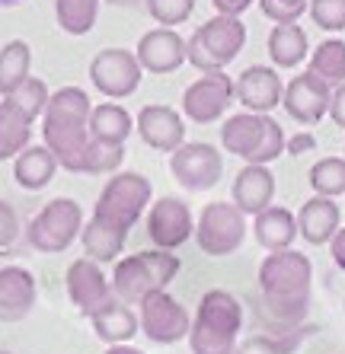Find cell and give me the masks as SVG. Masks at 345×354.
<instances>
[{"instance_id": "obj_42", "label": "cell", "mask_w": 345, "mask_h": 354, "mask_svg": "<svg viewBox=\"0 0 345 354\" xmlns=\"http://www.w3.org/2000/svg\"><path fill=\"white\" fill-rule=\"evenodd\" d=\"M329 118L336 122V128H345V83L333 86V99H329Z\"/></svg>"}, {"instance_id": "obj_31", "label": "cell", "mask_w": 345, "mask_h": 354, "mask_svg": "<svg viewBox=\"0 0 345 354\" xmlns=\"http://www.w3.org/2000/svg\"><path fill=\"white\" fill-rule=\"evenodd\" d=\"M99 3L103 0H55V19L61 26V32L87 35L96 26Z\"/></svg>"}, {"instance_id": "obj_18", "label": "cell", "mask_w": 345, "mask_h": 354, "mask_svg": "<svg viewBox=\"0 0 345 354\" xmlns=\"http://www.w3.org/2000/svg\"><path fill=\"white\" fill-rule=\"evenodd\" d=\"M134 55H138L144 74H176L186 64V39L172 26H157V29L141 35Z\"/></svg>"}, {"instance_id": "obj_41", "label": "cell", "mask_w": 345, "mask_h": 354, "mask_svg": "<svg viewBox=\"0 0 345 354\" xmlns=\"http://www.w3.org/2000/svg\"><path fill=\"white\" fill-rule=\"evenodd\" d=\"M233 354H285V345H281V342H275L272 335H253V338L237 342Z\"/></svg>"}, {"instance_id": "obj_14", "label": "cell", "mask_w": 345, "mask_h": 354, "mask_svg": "<svg viewBox=\"0 0 345 354\" xmlns=\"http://www.w3.org/2000/svg\"><path fill=\"white\" fill-rule=\"evenodd\" d=\"M64 288L71 304L77 306V313L90 319L93 313H99L103 306L112 300V281L103 274V265L93 262V259H77V262L67 265L64 274Z\"/></svg>"}, {"instance_id": "obj_9", "label": "cell", "mask_w": 345, "mask_h": 354, "mask_svg": "<svg viewBox=\"0 0 345 354\" xmlns=\"http://www.w3.org/2000/svg\"><path fill=\"white\" fill-rule=\"evenodd\" d=\"M138 322L141 332L154 345H176L182 338H189L192 316L189 310L170 294V290H154L138 304Z\"/></svg>"}, {"instance_id": "obj_23", "label": "cell", "mask_w": 345, "mask_h": 354, "mask_svg": "<svg viewBox=\"0 0 345 354\" xmlns=\"http://www.w3.org/2000/svg\"><path fill=\"white\" fill-rule=\"evenodd\" d=\"M61 169L45 144H29L26 150H19L17 157H13V179H17L19 189L26 192H42L55 179V173Z\"/></svg>"}, {"instance_id": "obj_46", "label": "cell", "mask_w": 345, "mask_h": 354, "mask_svg": "<svg viewBox=\"0 0 345 354\" xmlns=\"http://www.w3.org/2000/svg\"><path fill=\"white\" fill-rule=\"evenodd\" d=\"M106 354H144L141 348H132V345H109Z\"/></svg>"}, {"instance_id": "obj_2", "label": "cell", "mask_w": 345, "mask_h": 354, "mask_svg": "<svg viewBox=\"0 0 345 354\" xmlns=\"http://www.w3.org/2000/svg\"><path fill=\"white\" fill-rule=\"evenodd\" d=\"M310 281L313 265L304 252L294 249H278L269 252L259 265V290H263L265 310L278 322L304 319L307 304H310Z\"/></svg>"}, {"instance_id": "obj_49", "label": "cell", "mask_w": 345, "mask_h": 354, "mask_svg": "<svg viewBox=\"0 0 345 354\" xmlns=\"http://www.w3.org/2000/svg\"><path fill=\"white\" fill-rule=\"evenodd\" d=\"M0 354H10V351H0Z\"/></svg>"}, {"instance_id": "obj_19", "label": "cell", "mask_w": 345, "mask_h": 354, "mask_svg": "<svg viewBox=\"0 0 345 354\" xmlns=\"http://www.w3.org/2000/svg\"><path fill=\"white\" fill-rule=\"evenodd\" d=\"M35 297V278L23 265H3L0 268V322H19L33 313Z\"/></svg>"}, {"instance_id": "obj_43", "label": "cell", "mask_w": 345, "mask_h": 354, "mask_svg": "<svg viewBox=\"0 0 345 354\" xmlns=\"http://www.w3.org/2000/svg\"><path fill=\"white\" fill-rule=\"evenodd\" d=\"M211 3L218 13H224V17H243L256 0H211Z\"/></svg>"}, {"instance_id": "obj_16", "label": "cell", "mask_w": 345, "mask_h": 354, "mask_svg": "<svg viewBox=\"0 0 345 354\" xmlns=\"http://www.w3.org/2000/svg\"><path fill=\"white\" fill-rule=\"evenodd\" d=\"M134 131L138 138L148 144L157 153H172L176 147L186 144V115L176 112L172 106H160V102H150L138 112L134 118Z\"/></svg>"}, {"instance_id": "obj_33", "label": "cell", "mask_w": 345, "mask_h": 354, "mask_svg": "<svg viewBox=\"0 0 345 354\" xmlns=\"http://www.w3.org/2000/svg\"><path fill=\"white\" fill-rule=\"evenodd\" d=\"M313 195H326V198H339L345 195V157H323L310 166L307 173Z\"/></svg>"}, {"instance_id": "obj_17", "label": "cell", "mask_w": 345, "mask_h": 354, "mask_svg": "<svg viewBox=\"0 0 345 354\" xmlns=\"http://www.w3.org/2000/svg\"><path fill=\"white\" fill-rule=\"evenodd\" d=\"M281 93H285V80L278 67L253 64L233 80V99L256 115H269L275 106H281Z\"/></svg>"}, {"instance_id": "obj_28", "label": "cell", "mask_w": 345, "mask_h": 354, "mask_svg": "<svg viewBox=\"0 0 345 354\" xmlns=\"http://www.w3.org/2000/svg\"><path fill=\"white\" fill-rule=\"evenodd\" d=\"M259 138H263V115H256V112H237L221 124V147L240 157L243 163L256 150Z\"/></svg>"}, {"instance_id": "obj_15", "label": "cell", "mask_w": 345, "mask_h": 354, "mask_svg": "<svg viewBox=\"0 0 345 354\" xmlns=\"http://www.w3.org/2000/svg\"><path fill=\"white\" fill-rule=\"evenodd\" d=\"M329 99H333V86L323 83L317 74L304 71V74L291 77L285 83V93H281V106L291 115V122L304 124H320L323 115H329Z\"/></svg>"}, {"instance_id": "obj_37", "label": "cell", "mask_w": 345, "mask_h": 354, "mask_svg": "<svg viewBox=\"0 0 345 354\" xmlns=\"http://www.w3.org/2000/svg\"><path fill=\"white\" fill-rule=\"evenodd\" d=\"M307 13H310L313 26L323 32L345 29V0H307Z\"/></svg>"}, {"instance_id": "obj_12", "label": "cell", "mask_w": 345, "mask_h": 354, "mask_svg": "<svg viewBox=\"0 0 345 354\" xmlns=\"http://www.w3.org/2000/svg\"><path fill=\"white\" fill-rule=\"evenodd\" d=\"M230 102H237L233 99V77H227L224 71H214V74H202L195 83L186 86L182 115L195 124H214L218 118H224Z\"/></svg>"}, {"instance_id": "obj_11", "label": "cell", "mask_w": 345, "mask_h": 354, "mask_svg": "<svg viewBox=\"0 0 345 354\" xmlns=\"http://www.w3.org/2000/svg\"><path fill=\"white\" fill-rule=\"evenodd\" d=\"M144 67L138 55L128 48H103L90 61V83L106 99H128L141 86Z\"/></svg>"}, {"instance_id": "obj_48", "label": "cell", "mask_w": 345, "mask_h": 354, "mask_svg": "<svg viewBox=\"0 0 345 354\" xmlns=\"http://www.w3.org/2000/svg\"><path fill=\"white\" fill-rule=\"evenodd\" d=\"M17 3H26V0H0V7H17Z\"/></svg>"}, {"instance_id": "obj_5", "label": "cell", "mask_w": 345, "mask_h": 354, "mask_svg": "<svg viewBox=\"0 0 345 354\" xmlns=\"http://www.w3.org/2000/svg\"><path fill=\"white\" fill-rule=\"evenodd\" d=\"M247 45V26L240 17H218L205 19L195 32L186 39V61L198 74H214L237 61V55Z\"/></svg>"}, {"instance_id": "obj_1", "label": "cell", "mask_w": 345, "mask_h": 354, "mask_svg": "<svg viewBox=\"0 0 345 354\" xmlns=\"http://www.w3.org/2000/svg\"><path fill=\"white\" fill-rule=\"evenodd\" d=\"M90 112L93 102L80 86H61L48 96L42 112V140L55 153L57 166L67 173H80L83 153L90 147Z\"/></svg>"}, {"instance_id": "obj_38", "label": "cell", "mask_w": 345, "mask_h": 354, "mask_svg": "<svg viewBox=\"0 0 345 354\" xmlns=\"http://www.w3.org/2000/svg\"><path fill=\"white\" fill-rule=\"evenodd\" d=\"M157 26H182L195 13V0H144Z\"/></svg>"}, {"instance_id": "obj_24", "label": "cell", "mask_w": 345, "mask_h": 354, "mask_svg": "<svg viewBox=\"0 0 345 354\" xmlns=\"http://www.w3.org/2000/svg\"><path fill=\"white\" fill-rule=\"evenodd\" d=\"M253 233H256V243L269 252H278V249H291L301 233H297V214H291L288 207L278 205H269L265 211L253 217Z\"/></svg>"}, {"instance_id": "obj_6", "label": "cell", "mask_w": 345, "mask_h": 354, "mask_svg": "<svg viewBox=\"0 0 345 354\" xmlns=\"http://www.w3.org/2000/svg\"><path fill=\"white\" fill-rule=\"evenodd\" d=\"M150 179L141 173H112V179L103 185L96 198V207H93V217L115 230L128 233L134 223L141 221V214L150 207Z\"/></svg>"}, {"instance_id": "obj_8", "label": "cell", "mask_w": 345, "mask_h": 354, "mask_svg": "<svg viewBox=\"0 0 345 354\" xmlns=\"http://www.w3.org/2000/svg\"><path fill=\"white\" fill-rule=\"evenodd\" d=\"M247 214L233 201H211L195 221V243L211 259L233 256L247 239Z\"/></svg>"}, {"instance_id": "obj_47", "label": "cell", "mask_w": 345, "mask_h": 354, "mask_svg": "<svg viewBox=\"0 0 345 354\" xmlns=\"http://www.w3.org/2000/svg\"><path fill=\"white\" fill-rule=\"evenodd\" d=\"M112 7H134V3H144V0H106Z\"/></svg>"}, {"instance_id": "obj_26", "label": "cell", "mask_w": 345, "mask_h": 354, "mask_svg": "<svg viewBox=\"0 0 345 354\" xmlns=\"http://www.w3.org/2000/svg\"><path fill=\"white\" fill-rule=\"evenodd\" d=\"M33 124L13 99H0V160H13L33 144Z\"/></svg>"}, {"instance_id": "obj_50", "label": "cell", "mask_w": 345, "mask_h": 354, "mask_svg": "<svg viewBox=\"0 0 345 354\" xmlns=\"http://www.w3.org/2000/svg\"><path fill=\"white\" fill-rule=\"evenodd\" d=\"M342 310H345V304H342Z\"/></svg>"}, {"instance_id": "obj_40", "label": "cell", "mask_w": 345, "mask_h": 354, "mask_svg": "<svg viewBox=\"0 0 345 354\" xmlns=\"http://www.w3.org/2000/svg\"><path fill=\"white\" fill-rule=\"evenodd\" d=\"M19 236H23V227H19L17 207L0 198V249H10Z\"/></svg>"}, {"instance_id": "obj_29", "label": "cell", "mask_w": 345, "mask_h": 354, "mask_svg": "<svg viewBox=\"0 0 345 354\" xmlns=\"http://www.w3.org/2000/svg\"><path fill=\"white\" fill-rule=\"evenodd\" d=\"M134 131V118L132 112L118 102H99L90 112V134L96 140H106V144H122L132 138Z\"/></svg>"}, {"instance_id": "obj_20", "label": "cell", "mask_w": 345, "mask_h": 354, "mask_svg": "<svg viewBox=\"0 0 345 354\" xmlns=\"http://www.w3.org/2000/svg\"><path fill=\"white\" fill-rule=\"evenodd\" d=\"M275 198V176H272L269 166L259 163H247L233 179V189H230V201L243 211V214L256 217L259 211L272 205Z\"/></svg>"}, {"instance_id": "obj_44", "label": "cell", "mask_w": 345, "mask_h": 354, "mask_svg": "<svg viewBox=\"0 0 345 354\" xmlns=\"http://www.w3.org/2000/svg\"><path fill=\"white\" fill-rule=\"evenodd\" d=\"M329 256H333V265L339 272H345V227H339L336 236L329 239Z\"/></svg>"}, {"instance_id": "obj_25", "label": "cell", "mask_w": 345, "mask_h": 354, "mask_svg": "<svg viewBox=\"0 0 345 354\" xmlns=\"http://www.w3.org/2000/svg\"><path fill=\"white\" fill-rule=\"evenodd\" d=\"M310 55V39L297 23H275L269 32V58L272 67L278 71H291V67L304 64Z\"/></svg>"}, {"instance_id": "obj_13", "label": "cell", "mask_w": 345, "mask_h": 354, "mask_svg": "<svg viewBox=\"0 0 345 354\" xmlns=\"http://www.w3.org/2000/svg\"><path fill=\"white\" fill-rule=\"evenodd\" d=\"M148 236L157 249H166V252L189 243L195 236V217H192L189 205L172 195L157 198L148 207Z\"/></svg>"}, {"instance_id": "obj_35", "label": "cell", "mask_w": 345, "mask_h": 354, "mask_svg": "<svg viewBox=\"0 0 345 354\" xmlns=\"http://www.w3.org/2000/svg\"><path fill=\"white\" fill-rule=\"evenodd\" d=\"M285 150H288V138H285V131H281V124L272 115H263V138H259V144H256V150L249 153L247 163L269 166V163H275Z\"/></svg>"}, {"instance_id": "obj_27", "label": "cell", "mask_w": 345, "mask_h": 354, "mask_svg": "<svg viewBox=\"0 0 345 354\" xmlns=\"http://www.w3.org/2000/svg\"><path fill=\"white\" fill-rule=\"evenodd\" d=\"M125 239H128V233L115 230V227L96 221V217H90V223H83V230H80L83 256L99 265L118 262V256H122V249H125Z\"/></svg>"}, {"instance_id": "obj_7", "label": "cell", "mask_w": 345, "mask_h": 354, "mask_svg": "<svg viewBox=\"0 0 345 354\" xmlns=\"http://www.w3.org/2000/svg\"><path fill=\"white\" fill-rule=\"evenodd\" d=\"M80 230H83L80 205H77L74 198H51L48 205L29 221V227H26V243H29L35 252L57 256V252L71 249L77 239H80Z\"/></svg>"}, {"instance_id": "obj_21", "label": "cell", "mask_w": 345, "mask_h": 354, "mask_svg": "<svg viewBox=\"0 0 345 354\" xmlns=\"http://www.w3.org/2000/svg\"><path fill=\"white\" fill-rule=\"evenodd\" d=\"M339 227H342V211H339L336 198L313 195L297 211V233L310 246H329V239L336 236Z\"/></svg>"}, {"instance_id": "obj_10", "label": "cell", "mask_w": 345, "mask_h": 354, "mask_svg": "<svg viewBox=\"0 0 345 354\" xmlns=\"http://www.w3.org/2000/svg\"><path fill=\"white\" fill-rule=\"evenodd\" d=\"M170 173L186 192H208L224 176V153L205 140H186L170 153Z\"/></svg>"}, {"instance_id": "obj_30", "label": "cell", "mask_w": 345, "mask_h": 354, "mask_svg": "<svg viewBox=\"0 0 345 354\" xmlns=\"http://www.w3.org/2000/svg\"><path fill=\"white\" fill-rule=\"evenodd\" d=\"M33 71V48L29 41L13 39L0 48V96H10L19 83H26Z\"/></svg>"}, {"instance_id": "obj_39", "label": "cell", "mask_w": 345, "mask_h": 354, "mask_svg": "<svg viewBox=\"0 0 345 354\" xmlns=\"http://www.w3.org/2000/svg\"><path fill=\"white\" fill-rule=\"evenodd\" d=\"M256 3L272 23H297L307 13V0H256Z\"/></svg>"}, {"instance_id": "obj_22", "label": "cell", "mask_w": 345, "mask_h": 354, "mask_svg": "<svg viewBox=\"0 0 345 354\" xmlns=\"http://www.w3.org/2000/svg\"><path fill=\"white\" fill-rule=\"evenodd\" d=\"M90 322H93L96 338L99 342H106V345H128V342L141 332L138 313H134L128 304H122L118 297H112L99 313H93Z\"/></svg>"}, {"instance_id": "obj_45", "label": "cell", "mask_w": 345, "mask_h": 354, "mask_svg": "<svg viewBox=\"0 0 345 354\" xmlns=\"http://www.w3.org/2000/svg\"><path fill=\"white\" fill-rule=\"evenodd\" d=\"M313 147H317V140H313L310 134H294V138L288 140V150H291L294 157H301V153H310Z\"/></svg>"}, {"instance_id": "obj_34", "label": "cell", "mask_w": 345, "mask_h": 354, "mask_svg": "<svg viewBox=\"0 0 345 354\" xmlns=\"http://www.w3.org/2000/svg\"><path fill=\"white\" fill-rule=\"evenodd\" d=\"M125 160V147L122 144H106V140H90V147L83 153V166L80 176H112Z\"/></svg>"}, {"instance_id": "obj_32", "label": "cell", "mask_w": 345, "mask_h": 354, "mask_svg": "<svg viewBox=\"0 0 345 354\" xmlns=\"http://www.w3.org/2000/svg\"><path fill=\"white\" fill-rule=\"evenodd\" d=\"M310 74H317L329 86L345 83V41L342 39H326L317 45V51H310Z\"/></svg>"}, {"instance_id": "obj_3", "label": "cell", "mask_w": 345, "mask_h": 354, "mask_svg": "<svg viewBox=\"0 0 345 354\" xmlns=\"http://www.w3.org/2000/svg\"><path fill=\"white\" fill-rule=\"evenodd\" d=\"M243 329V306L230 290L214 288L202 294L192 316L189 348L192 354H233Z\"/></svg>"}, {"instance_id": "obj_4", "label": "cell", "mask_w": 345, "mask_h": 354, "mask_svg": "<svg viewBox=\"0 0 345 354\" xmlns=\"http://www.w3.org/2000/svg\"><path fill=\"white\" fill-rule=\"evenodd\" d=\"M182 262L166 249H148V252H134L115 262L112 268V294L128 306H138L144 297L154 290H166L172 278L179 274Z\"/></svg>"}, {"instance_id": "obj_36", "label": "cell", "mask_w": 345, "mask_h": 354, "mask_svg": "<svg viewBox=\"0 0 345 354\" xmlns=\"http://www.w3.org/2000/svg\"><path fill=\"white\" fill-rule=\"evenodd\" d=\"M48 96L51 93H48V86H45V80H39V77L29 74L26 83H19L17 90L10 93V96H3V99H13L33 122H39L42 112H45V106H48Z\"/></svg>"}]
</instances>
